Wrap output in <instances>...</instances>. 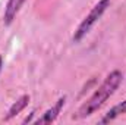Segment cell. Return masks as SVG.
<instances>
[{
  "label": "cell",
  "instance_id": "5",
  "mask_svg": "<svg viewBox=\"0 0 126 125\" xmlns=\"http://www.w3.org/2000/svg\"><path fill=\"white\" fill-rule=\"evenodd\" d=\"M126 113V100H123L122 103H119V104H116V106H113L106 115H104V118L100 121L101 124H107V122H110V121H114L117 116H120V115H123Z\"/></svg>",
  "mask_w": 126,
  "mask_h": 125
},
{
  "label": "cell",
  "instance_id": "7",
  "mask_svg": "<svg viewBox=\"0 0 126 125\" xmlns=\"http://www.w3.org/2000/svg\"><path fill=\"white\" fill-rule=\"evenodd\" d=\"M0 68H1V58H0Z\"/></svg>",
  "mask_w": 126,
  "mask_h": 125
},
{
  "label": "cell",
  "instance_id": "4",
  "mask_svg": "<svg viewBox=\"0 0 126 125\" xmlns=\"http://www.w3.org/2000/svg\"><path fill=\"white\" fill-rule=\"evenodd\" d=\"M64 97H62V99H59L57 100V103L51 107V109H48L41 118H38L37 119V124H51L56 118H57V115L60 113V110H62V107H63V104H64Z\"/></svg>",
  "mask_w": 126,
  "mask_h": 125
},
{
  "label": "cell",
  "instance_id": "6",
  "mask_svg": "<svg viewBox=\"0 0 126 125\" xmlns=\"http://www.w3.org/2000/svg\"><path fill=\"white\" fill-rule=\"evenodd\" d=\"M28 102H30V96H27V94H25V96H21V97L12 104V107L9 109V113H7V116H6V119H10L12 116H15L16 113H19V112L28 104Z\"/></svg>",
  "mask_w": 126,
  "mask_h": 125
},
{
  "label": "cell",
  "instance_id": "1",
  "mask_svg": "<svg viewBox=\"0 0 126 125\" xmlns=\"http://www.w3.org/2000/svg\"><path fill=\"white\" fill-rule=\"evenodd\" d=\"M123 80V75L120 71H113L107 75V78L103 81V84L94 91V94L78 109L76 115H73L75 119H81V118H87L90 115H93L95 110H98L106 102L107 99L117 90V87L120 85Z\"/></svg>",
  "mask_w": 126,
  "mask_h": 125
},
{
  "label": "cell",
  "instance_id": "2",
  "mask_svg": "<svg viewBox=\"0 0 126 125\" xmlns=\"http://www.w3.org/2000/svg\"><path fill=\"white\" fill-rule=\"evenodd\" d=\"M109 6H110V0H100L94 7L90 10V13L82 19V22L79 24V27L76 28V31L73 34V41H75V43L81 41V40L90 32V30L93 28V25L103 16V13L106 12V9H107Z\"/></svg>",
  "mask_w": 126,
  "mask_h": 125
},
{
  "label": "cell",
  "instance_id": "3",
  "mask_svg": "<svg viewBox=\"0 0 126 125\" xmlns=\"http://www.w3.org/2000/svg\"><path fill=\"white\" fill-rule=\"evenodd\" d=\"M25 0H7L6 3V7H4V24L6 25H10L12 21L15 19L16 13L19 12V9L22 7Z\"/></svg>",
  "mask_w": 126,
  "mask_h": 125
}]
</instances>
